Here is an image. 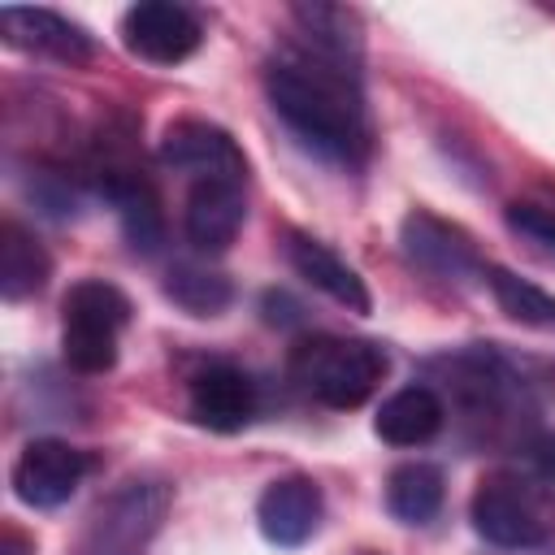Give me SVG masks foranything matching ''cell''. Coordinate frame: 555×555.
<instances>
[{
    "mask_svg": "<svg viewBox=\"0 0 555 555\" xmlns=\"http://www.w3.org/2000/svg\"><path fill=\"white\" fill-rule=\"evenodd\" d=\"M264 91L273 113L312 152L338 165H360L369 156V108L360 65L291 43L264 65Z\"/></svg>",
    "mask_w": 555,
    "mask_h": 555,
    "instance_id": "6da1fadb",
    "label": "cell"
},
{
    "mask_svg": "<svg viewBox=\"0 0 555 555\" xmlns=\"http://www.w3.org/2000/svg\"><path fill=\"white\" fill-rule=\"evenodd\" d=\"M286 369H291V382L308 399H317V403H325L334 412H351L382 386L390 360L369 338L312 334V338H299L291 347Z\"/></svg>",
    "mask_w": 555,
    "mask_h": 555,
    "instance_id": "7a4b0ae2",
    "label": "cell"
},
{
    "mask_svg": "<svg viewBox=\"0 0 555 555\" xmlns=\"http://www.w3.org/2000/svg\"><path fill=\"white\" fill-rule=\"evenodd\" d=\"M447 382V395L451 403H460L464 416L473 421H490V425H503L512 421L516 412L533 408L538 403V382L542 377H529L525 360L499 351V347H486V343H473L464 351H451L434 364Z\"/></svg>",
    "mask_w": 555,
    "mask_h": 555,
    "instance_id": "3957f363",
    "label": "cell"
},
{
    "mask_svg": "<svg viewBox=\"0 0 555 555\" xmlns=\"http://www.w3.org/2000/svg\"><path fill=\"white\" fill-rule=\"evenodd\" d=\"M468 512L473 529L503 551H533L555 538V494L533 473H490Z\"/></svg>",
    "mask_w": 555,
    "mask_h": 555,
    "instance_id": "277c9868",
    "label": "cell"
},
{
    "mask_svg": "<svg viewBox=\"0 0 555 555\" xmlns=\"http://www.w3.org/2000/svg\"><path fill=\"white\" fill-rule=\"evenodd\" d=\"M130 325V299L104 282L82 278L61 299V356L74 373H108L117 364L121 330Z\"/></svg>",
    "mask_w": 555,
    "mask_h": 555,
    "instance_id": "5b68a950",
    "label": "cell"
},
{
    "mask_svg": "<svg viewBox=\"0 0 555 555\" xmlns=\"http://www.w3.org/2000/svg\"><path fill=\"white\" fill-rule=\"evenodd\" d=\"M173 490L152 477L117 486L82 525L69 555H143L169 516Z\"/></svg>",
    "mask_w": 555,
    "mask_h": 555,
    "instance_id": "8992f818",
    "label": "cell"
},
{
    "mask_svg": "<svg viewBox=\"0 0 555 555\" xmlns=\"http://www.w3.org/2000/svg\"><path fill=\"white\" fill-rule=\"evenodd\" d=\"M117 35H121V48L147 65H182L204 43V22L186 4L143 0L121 13Z\"/></svg>",
    "mask_w": 555,
    "mask_h": 555,
    "instance_id": "52a82bcc",
    "label": "cell"
},
{
    "mask_svg": "<svg viewBox=\"0 0 555 555\" xmlns=\"http://www.w3.org/2000/svg\"><path fill=\"white\" fill-rule=\"evenodd\" d=\"M160 160L195 182H208V178H230V182H247V156L243 147L234 143L230 130L212 126V121H199V117H182V121H169L165 134H160Z\"/></svg>",
    "mask_w": 555,
    "mask_h": 555,
    "instance_id": "ba28073f",
    "label": "cell"
},
{
    "mask_svg": "<svg viewBox=\"0 0 555 555\" xmlns=\"http://www.w3.org/2000/svg\"><path fill=\"white\" fill-rule=\"evenodd\" d=\"M82 477H87V455L78 447L61 438H35L17 451L9 486L26 507L48 512V507H61L82 486Z\"/></svg>",
    "mask_w": 555,
    "mask_h": 555,
    "instance_id": "9c48e42d",
    "label": "cell"
},
{
    "mask_svg": "<svg viewBox=\"0 0 555 555\" xmlns=\"http://www.w3.org/2000/svg\"><path fill=\"white\" fill-rule=\"evenodd\" d=\"M399 243H403V256L421 273H429L438 282H468V278H477L486 269L477 247H473V238L460 225H451V221H442V217H434L425 208H412L403 217Z\"/></svg>",
    "mask_w": 555,
    "mask_h": 555,
    "instance_id": "30bf717a",
    "label": "cell"
},
{
    "mask_svg": "<svg viewBox=\"0 0 555 555\" xmlns=\"http://www.w3.org/2000/svg\"><path fill=\"white\" fill-rule=\"evenodd\" d=\"M186 412L204 429L234 434L256 416V382L238 364L212 360L186 382Z\"/></svg>",
    "mask_w": 555,
    "mask_h": 555,
    "instance_id": "8fae6325",
    "label": "cell"
},
{
    "mask_svg": "<svg viewBox=\"0 0 555 555\" xmlns=\"http://www.w3.org/2000/svg\"><path fill=\"white\" fill-rule=\"evenodd\" d=\"M321 512H325L321 486L304 473H286L269 481L264 494L256 499V525L273 546H304L317 533Z\"/></svg>",
    "mask_w": 555,
    "mask_h": 555,
    "instance_id": "7c38bea8",
    "label": "cell"
},
{
    "mask_svg": "<svg viewBox=\"0 0 555 555\" xmlns=\"http://www.w3.org/2000/svg\"><path fill=\"white\" fill-rule=\"evenodd\" d=\"M0 30L4 43L35 52V56H52L65 65H87L91 61V35L61 17L56 9H22V4H4L0 9Z\"/></svg>",
    "mask_w": 555,
    "mask_h": 555,
    "instance_id": "4fadbf2b",
    "label": "cell"
},
{
    "mask_svg": "<svg viewBox=\"0 0 555 555\" xmlns=\"http://www.w3.org/2000/svg\"><path fill=\"white\" fill-rule=\"evenodd\" d=\"M243 221H247L243 182L208 178V182H195L191 186L186 208H182V230H186V238L199 251H225L238 238Z\"/></svg>",
    "mask_w": 555,
    "mask_h": 555,
    "instance_id": "5bb4252c",
    "label": "cell"
},
{
    "mask_svg": "<svg viewBox=\"0 0 555 555\" xmlns=\"http://www.w3.org/2000/svg\"><path fill=\"white\" fill-rule=\"evenodd\" d=\"M282 251H286V264H291L312 291L330 295V299L343 304L347 312H369V308H373L364 278H360L334 247H325L321 238H312V234H304V230H286Z\"/></svg>",
    "mask_w": 555,
    "mask_h": 555,
    "instance_id": "9a60e30c",
    "label": "cell"
},
{
    "mask_svg": "<svg viewBox=\"0 0 555 555\" xmlns=\"http://www.w3.org/2000/svg\"><path fill=\"white\" fill-rule=\"evenodd\" d=\"M100 195L113 204L121 234L130 238L134 251H156L165 243V217H160V199L152 191V182L126 165H108L100 169Z\"/></svg>",
    "mask_w": 555,
    "mask_h": 555,
    "instance_id": "2e32d148",
    "label": "cell"
},
{
    "mask_svg": "<svg viewBox=\"0 0 555 555\" xmlns=\"http://www.w3.org/2000/svg\"><path fill=\"white\" fill-rule=\"evenodd\" d=\"M447 421V403L434 386H403L382 399L373 416V434L390 447H421L429 442Z\"/></svg>",
    "mask_w": 555,
    "mask_h": 555,
    "instance_id": "e0dca14e",
    "label": "cell"
},
{
    "mask_svg": "<svg viewBox=\"0 0 555 555\" xmlns=\"http://www.w3.org/2000/svg\"><path fill=\"white\" fill-rule=\"evenodd\" d=\"M291 22H295V43L312 48V52H325L334 61H347V65H360L364 56V39H360V17L343 4H321V0H308V4H291Z\"/></svg>",
    "mask_w": 555,
    "mask_h": 555,
    "instance_id": "ac0fdd59",
    "label": "cell"
},
{
    "mask_svg": "<svg viewBox=\"0 0 555 555\" xmlns=\"http://www.w3.org/2000/svg\"><path fill=\"white\" fill-rule=\"evenodd\" d=\"M52 278V256L48 247L17 221L0 225V299L4 304H22L30 295H39Z\"/></svg>",
    "mask_w": 555,
    "mask_h": 555,
    "instance_id": "d6986e66",
    "label": "cell"
},
{
    "mask_svg": "<svg viewBox=\"0 0 555 555\" xmlns=\"http://www.w3.org/2000/svg\"><path fill=\"white\" fill-rule=\"evenodd\" d=\"M447 499V481L438 464L408 460L386 477V507L403 525H429Z\"/></svg>",
    "mask_w": 555,
    "mask_h": 555,
    "instance_id": "ffe728a7",
    "label": "cell"
},
{
    "mask_svg": "<svg viewBox=\"0 0 555 555\" xmlns=\"http://www.w3.org/2000/svg\"><path fill=\"white\" fill-rule=\"evenodd\" d=\"M481 278H486L494 304H499L512 321H520V325H529V330H555V295H551V291L533 286L529 278H520V273H512V269H503V264H486Z\"/></svg>",
    "mask_w": 555,
    "mask_h": 555,
    "instance_id": "44dd1931",
    "label": "cell"
},
{
    "mask_svg": "<svg viewBox=\"0 0 555 555\" xmlns=\"http://www.w3.org/2000/svg\"><path fill=\"white\" fill-rule=\"evenodd\" d=\"M165 295L191 312V317H217L221 308H230L234 299V286L225 273L217 269H204V264H173L169 278H165Z\"/></svg>",
    "mask_w": 555,
    "mask_h": 555,
    "instance_id": "7402d4cb",
    "label": "cell"
},
{
    "mask_svg": "<svg viewBox=\"0 0 555 555\" xmlns=\"http://www.w3.org/2000/svg\"><path fill=\"white\" fill-rule=\"evenodd\" d=\"M507 225L525 238H533L538 247H551L555 251V208H542V204H507Z\"/></svg>",
    "mask_w": 555,
    "mask_h": 555,
    "instance_id": "603a6c76",
    "label": "cell"
},
{
    "mask_svg": "<svg viewBox=\"0 0 555 555\" xmlns=\"http://www.w3.org/2000/svg\"><path fill=\"white\" fill-rule=\"evenodd\" d=\"M525 460H529V468H533L538 481L555 486V434H538V438H529V442H525Z\"/></svg>",
    "mask_w": 555,
    "mask_h": 555,
    "instance_id": "cb8c5ba5",
    "label": "cell"
},
{
    "mask_svg": "<svg viewBox=\"0 0 555 555\" xmlns=\"http://www.w3.org/2000/svg\"><path fill=\"white\" fill-rule=\"evenodd\" d=\"M0 555H30V542H26L17 529H4V538H0Z\"/></svg>",
    "mask_w": 555,
    "mask_h": 555,
    "instance_id": "d4e9b609",
    "label": "cell"
}]
</instances>
